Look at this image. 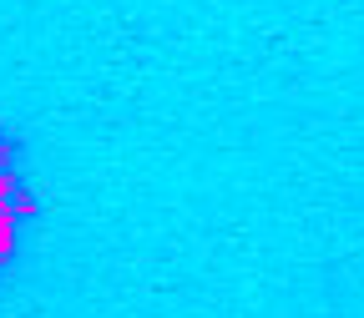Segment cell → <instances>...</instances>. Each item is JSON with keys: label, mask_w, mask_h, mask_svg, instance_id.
Wrapping results in <instances>:
<instances>
[{"label": "cell", "mask_w": 364, "mask_h": 318, "mask_svg": "<svg viewBox=\"0 0 364 318\" xmlns=\"http://www.w3.org/2000/svg\"><path fill=\"white\" fill-rule=\"evenodd\" d=\"M21 182H26L21 172H0V212H11V192L21 187Z\"/></svg>", "instance_id": "obj_3"}, {"label": "cell", "mask_w": 364, "mask_h": 318, "mask_svg": "<svg viewBox=\"0 0 364 318\" xmlns=\"http://www.w3.org/2000/svg\"><path fill=\"white\" fill-rule=\"evenodd\" d=\"M11 217L16 222H26V217H36V192L26 187V182H21V187L11 192Z\"/></svg>", "instance_id": "obj_2"}, {"label": "cell", "mask_w": 364, "mask_h": 318, "mask_svg": "<svg viewBox=\"0 0 364 318\" xmlns=\"http://www.w3.org/2000/svg\"><path fill=\"white\" fill-rule=\"evenodd\" d=\"M16 243H21V222L11 212H0V263L16 258Z\"/></svg>", "instance_id": "obj_1"}, {"label": "cell", "mask_w": 364, "mask_h": 318, "mask_svg": "<svg viewBox=\"0 0 364 318\" xmlns=\"http://www.w3.org/2000/svg\"><path fill=\"white\" fill-rule=\"evenodd\" d=\"M0 142H6V131H0Z\"/></svg>", "instance_id": "obj_5"}, {"label": "cell", "mask_w": 364, "mask_h": 318, "mask_svg": "<svg viewBox=\"0 0 364 318\" xmlns=\"http://www.w3.org/2000/svg\"><path fill=\"white\" fill-rule=\"evenodd\" d=\"M16 167H21V142L6 136V142H0V172H16Z\"/></svg>", "instance_id": "obj_4"}]
</instances>
